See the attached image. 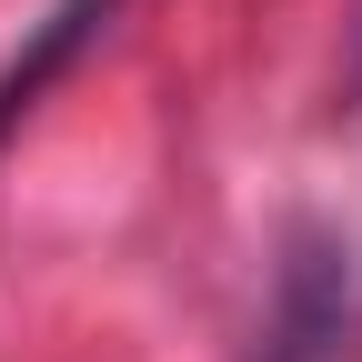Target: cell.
<instances>
[{
    "instance_id": "obj_1",
    "label": "cell",
    "mask_w": 362,
    "mask_h": 362,
    "mask_svg": "<svg viewBox=\"0 0 362 362\" xmlns=\"http://www.w3.org/2000/svg\"><path fill=\"white\" fill-rule=\"evenodd\" d=\"M362 322L352 292V252L332 221H292L282 262H272V302H262V362H332Z\"/></svg>"
},
{
    "instance_id": "obj_2",
    "label": "cell",
    "mask_w": 362,
    "mask_h": 362,
    "mask_svg": "<svg viewBox=\"0 0 362 362\" xmlns=\"http://www.w3.org/2000/svg\"><path fill=\"white\" fill-rule=\"evenodd\" d=\"M121 11H131V0H51V11L21 30V51L0 61V141H11V131H21L40 101H51L61 81H71V61L90 51V40H111Z\"/></svg>"
}]
</instances>
